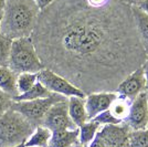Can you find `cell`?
<instances>
[{"mask_svg": "<svg viewBox=\"0 0 148 147\" xmlns=\"http://www.w3.org/2000/svg\"><path fill=\"white\" fill-rule=\"evenodd\" d=\"M61 44L65 53L97 78H118L124 69L136 67L132 60L144 49L139 37H133L110 23L104 17L84 14L75 17L64 25Z\"/></svg>", "mask_w": 148, "mask_h": 147, "instance_id": "cell-1", "label": "cell"}, {"mask_svg": "<svg viewBox=\"0 0 148 147\" xmlns=\"http://www.w3.org/2000/svg\"><path fill=\"white\" fill-rule=\"evenodd\" d=\"M34 17V10L30 2L10 0V2H6L0 22V33L10 39L27 37L32 29Z\"/></svg>", "mask_w": 148, "mask_h": 147, "instance_id": "cell-2", "label": "cell"}, {"mask_svg": "<svg viewBox=\"0 0 148 147\" xmlns=\"http://www.w3.org/2000/svg\"><path fill=\"white\" fill-rule=\"evenodd\" d=\"M33 131L32 123L10 107L0 115V147L25 144Z\"/></svg>", "mask_w": 148, "mask_h": 147, "instance_id": "cell-3", "label": "cell"}, {"mask_svg": "<svg viewBox=\"0 0 148 147\" xmlns=\"http://www.w3.org/2000/svg\"><path fill=\"white\" fill-rule=\"evenodd\" d=\"M9 69H11L16 74L25 72L38 73L44 69L37 54L33 41L29 36L12 39L9 56Z\"/></svg>", "mask_w": 148, "mask_h": 147, "instance_id": "cell-4", "label": "cell"}, {"mask_svg": "<svg viewBox=\"0 0 148 147\" xmlns=\"http://www.w3.org/2000/svg\"><path fill=\"white\" fill-rule=\"evenodd\" d=\"M65 98H68L53 93L48 98H38L33 101H21V102L13 101L10 107L19 112L20 114H22L30 122H42L45 113L49 111L50 107Z\"/></svg>", "mask_w": 148, "mask_h": 147, "instance_id": "cell-5", "label": "cell"}, {"mask_svg": "<svg viewBox=\"0 0 148 147\" xmlns=\"http://www.w3.org/2000/svg\"><path fill=\"white\" fill-rule=\"evenodd\" d=\"M37 74L38 81L51 93L60 94L65 98H71V96L85 98L86 96L85 92L82 89L75 86L73 83L69 82L65 78L53 72L52 70L42 69Z\"/></svg>", "mask_w": 148, "mask_h": 147, "instance_id": "cell-6", "label": "cell"}, {"mask_svg": "<svg viewBox=\"0 0 148 147\" xmlns=\"http://www.w3.org/2000/svg\"><path fill=\"white\" fill-rule=\"evenodd\" d=\"M41 125L49 128L51 132L60 131V129L77 128L69 115L68 100L65 98L52 105L49 111L45 113Z\"/></svg>", "mask_w": 148, "mask_h": 147, "instance_id": "cell-7", "label": "cell"}, {"mask_svg": "<svg viewBox=\"0 0 148 147\" xmlns=\"http://www.w3.org/2000/svg\"><path fill=\"white\" fill-rule=\"evenodd\" d=\"M124 122L130 131L148 128V98L146 90L132 101L128 115Z\"/></svg>", "mask_w": 148, "mask_h": 147, "instance_id": "cell-8", "label": "cell"}, {"mask_svg": "<svg viewBox=\"0 0 148 147\" xmlns=\"http://www.w3.org/2000/svg\"><path fill=\"white\" fill-rule=\"evenodd\" d=\"M145 90H146V80L144 75L143 65H140L133 72H130L126 78H124L122 82L118 84L116 93L122 98L133 101L139 93Z\"/></svg>", "mask_w": 148, "mask_h": 147, "instance_id": "cell-9", "label": "cell"}, {"mask_svg": "<svg viewBox=\"0 0 148 147\" xmlns=\"http://www.w3.org/2000/svg\"><path fill=\"white\" fill-rule=\"evenodd\" d=\"M130 129L126 124L103 125L97 132L105 147H130L128 134Z\"/></svg>", "mask_w": 148, "mask_h": 147, "instance_id": "cell-10", "label": "cell"}, {"mask_svg": "<svg viewBox=\"0 0 148 147\" xmlns=\"http://www.w3.org/2000/svg\"><path fill=\"white\" fill-rule=\"evenodd\" d=\"M117 96L118 94L116 92H97L86 95L85 110L87 120H92L99 113L108 110Z\"/></svg>", "mask_w": 148, "mask_h": 147, "instance_id": "cell-11", "label": "cell"}, {"mask_svg": "<svg viewBox=\"0 0 148 147\" xmlns=\"http://www.w3.org/2000/svg\"><path fill=\"white\" fill-rule=\"evenodd\" d=\"M79 143V127L53 131L48 147H73Z\"/></svg>", "mask_w": 148, "mask_h": 147, "instance_id": "cell-12", "label": "cell"}, {"mask_svg": "<svg viewBox=\"0 0 148 147\" xmlns=\"http://www.w3.org/2000/svg\"><path fill=\"white\" fill-rule=\"evenodd\" d=\"M69 115L76 127H80L82 124L88 121L85 110V98L71 96L68 98Z\"/></svg>", "mask_w": 148, "mask_h": 147, "instance_id": "cell-13", "label": "cell"}, {"mask_svg": "<svg viewBox=\"0 0 148 147\" xmlns=\"http://www.w3.org/2000/svg\"><path fill=\"white\" fill-rule=\"evenodd\" d=\"M133 16L136 22V30L139 40L145 49V53H148V13L139 7H133Z\"/></svg>", "mask_w": 148, "mask_h": 147, "instance_id": "cell-14", "label": "cell"}, {"mask_svg": "<svg viewBox=\"0 0 148 147\" xmlns=\"http://www.w3.org/2000/svg\"><path fill=\"white\" fill-rule=\"evenodd\" d=\"M0 90L13 98L18 95L17 90V74L11 69L0 67Z\"/></svg>", "mask_w": 148, "mask_h": 147, "instance_id": "cell-15", "label": "cell"}, {"mask_svg": "<svg viewBox=\"0 0 148 147\" xmlns=\"http://www.w3.org/2000/svg\"><path fill=\"white\" fill-rule=\"evenodd\" d=\"M52 132L49 128L39 125L32 132L25 143V147H48Z\"/></svg>", "mask_w": 148, "mask_h": 147, "instance_id": "cell-16", "label": "cell"}, {"mask_svg": "<svg viewBox=\"0 0 148 147\" xmlns=\"http://www.w3.org/2000/svg\"><path fill=\"white\" fill-rule=\"evenodd\" d=\"M99 125L94 120H88L79 127V144L88 145L99 131Z\"/></svg>", "mask_w": 148, "mask_h": 147, "instance_id": "cell-17", "label": "cell"}, {"mask_svg": "<svg viewBox=\"0 0 148 147\" xmlns=\"http://www.w3.org/2000/svg\"><path fill=\"white\" fill-rule=\"evenodd\" d=\"M53 93H51L49 90H47L39 81L34 85L31 87L30 90H28L27 92L19 94L16 98H13L14 102H21V101H33V100H38V98H48L50 95H52Z\"/></svg>", "mask_w": 148, "mask_h": 147, "instance_id": "cell-18", "label": "cell"}, {"mask_svg": "<svg viewBox=\"0 0 148 147\" xmlns=\"http://www.w3.org/2000/svg\"><path fill=\"white\" fill-rule=\"evenodd\" d=\"M130 103H132V101H130V100H127V98H122V96L118 95L117 98H116V100L113 102V104L111 105L110 111H111V113L116 117L117 120H119L121 122H124L125 118L128 115Z\"/></svg>", "mask_w": 148, "mask_h": 147, "instance_id": "cell-19", "label": "cell"}, {"mask_svg": "<svg viewBox=\"0 0 148 147\" xmlns=\"http://www.w3.org/2000/svg\"><path fill=\"white\" fill-rule=\"evenodd\" d=\"M38 82V74L25 72L17 75V90L19 94L27 92ZM18 94V95H19Z\"/></svg>", "mask_w": 148, "mask_h": 147, "instance_id": "cell-20", "label": "cell"}, {"mask_svg": "<svg viewBox=\"0 0 148 147\" xmlns=\"http://www.w3.org/2000/svg\"><path fill=\"white\" fill-rule=\"evenodd\" d=\"M128 145L130 147H148V128L130 131Z\"/></svg>", "mask_w": 148, "mask_h": 147, "instance_id": "cell-21", "label": "cell"}, {"mask_svg": "<svg viewBox=\"0 0 148 147\" xmlns=\"http://www.w3.org/2000/svg\"><path fill=\"white\" fill-rule=\"evenodd\" d=\"M12 39L0 33V67H9V56Z\"/></svg>", "mask_w": 148, "mask_h": 147, "instance_id": "cell-22", "label": "cell"}, {"mask_svg": "<svg viewBox=\"0 0 148 147\" xmlns=\"http://www.w3.org/2000/svg\"><path fill=\"white\" fill-rule=\"evenodd\" d=\"M92 120H94L95 122L99 123L101 126H103V125H117V124L123 123L112 114L110 109L104 111V112H102V113H99V115H96Z\"/></svg>", "mask_w": 148, "mask_h": 147, "instance_id": "cell-23", "label": "cell"}, {"mask_svg": "<svg viewBox=\"0 0 148 147\" xmlns=\"http://www.w3.org/2000/svg\"><path fill=\"white\" fill-rule=\"evenodd\" d=\"M12 98H10L8 94L0 90V115L3 114L7 110L10 109V106L12 104Z\"/></svg>", "mask_w": 148, "mask_h": 147, "instance_id": "cell-24", "label": "cell"}, {"mask_svg": "<svg viewBox=\"0 0 148 147\" xmlns=\"http://www.w3.org/2000/svg\"><path fill=\"white\" fill-rule=\"evenodd\" d=\"M53 1H56V0H33L38 9H40V10H43L47 7H49Z\"/></svg>", "mask_w": 148, "mask_h": 147, "instance_id": "cell-25", "label": "cell"}, {"mask_svg": "<svg viewBox=\"0 0 148 147\" xmlns=\"http://www.w3.org/2000/svg\"><path fill=\"white\" fill-rule=\"evenodd\" d=\"M143 69H144V75L146 80V91H148V60H145L143 63Z\"/></svg>", "mask_w": 148, "mask_h": 147, "instance_id": "cell-26", "label": "cell"}, {"mask_svg": "<svg viewBox=\"0 0 148 147\" xmlns=\"http://www.w3.org/2000/svg\"><path fill=\"white\" fill-rule=\"evenodd\" d=\"M137 7H139L140 9H143L144 11H146V12L148 13V0H143L142 2Z\"/></svg>", "mask_w": 148, "mask_h": 147, "instance_id": "cell-27", "label": "cell"}, {"mask_svg": "<svg viewBox=\"0 0 148 147\" xmlns=\"http://www.w3.org/2000/svg\"><path fill=\"white\" fill-rule=\"evenodd\" d=\"M5 7H6V0H0V16L3 14Z\"/></svg>", "mask_w": 148, "mask_h": 147, "instance_id": "cell-28", "label": "cell"}, {"mask_svg": "<svg viewBox=\"0 0 148 147\" xmlns=\"http://www.w3.org/2000/svg\"><path fill=\"white\" fill-rule=\"evenodd\" d=\"M126 1L130 2V3H132V5H134V6H138L143 0H126Z\"/></svg>", "mask_w": 148, "mask_h": 147, "instance_id": "cell-29", "label": "cell"}, {"mask_svg": "<svg viewBox=\"0 0 148 147\" xmlns=\"http://www.w3.org/2000/svg\"><path fill=\"white\" fill-rule=\"evenodd\" d=\"M73 147H90V146H87V145H81V144L77 143V144H75Z\"/></svg>", "mask_w": 148, "mask_h": 147, "instance_id": "cell-30", "label": "cell"}, {"mask_svg": "<svg viewBox=\"0 0 148 147\" xmlns=\"http://www.w3.org/2000/svg\"><path fill=\"white\" fill-rule=\"evenodd\" d=\"M13 147H25V144H19L17 146H13Z\"/></svg>", "mask_w": 148, "mask_h": 147, "instance_id": "cell-31", "label": "cell"}, {"mask_svg": "<svg viewBox=\"0 0 148 147\" xmlns=\"http://www.w3.org/2000/svg\"><path fill=\"white\" fill-rule=\"evenodd\" d=\"M1 18H2V16H0V22H1Z\"/></svg>", "mask_w": 148, "mask_h": 147, "instance_id": "cell-32", "label": "cell"}, {"mask_svg": "<svg viewBox=\"0 0 148 147\" xmlns=\"http://www.w3.org/2000/svg\"><path fill=\"white\" fill-rule=\"evenodd\" d=\"M146 92H147V98H148V91H146Z\"/></svg>", "mask_w": 148, "mask_h": 147, "instance_id": "cell-33", "label": "cell"}]
</instances>
